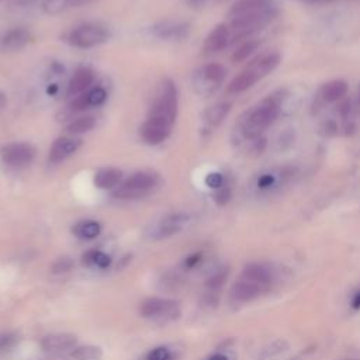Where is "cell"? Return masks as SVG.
Masks as SVG:
<instances>
[{
    "label": "cell",
    "mask_w": 360,
    "mask_h": 360,
    "mask_svg": "<svg viewBox=\"0 0 360 360\" xmlns=\"http://www.w3.org/2000/svg\"><path fill=\"white\" fill-rule=\"evenodd\" d=\"M281 93L269 95L260 103L245 112L238 121V133L246 141H255L276 121L280 113Z\"/></svg>",
    "instance_id": "6da1fadb"
},
{
    "label": "cell",
    "mask_w": 360,
    "mask_h": 360,
    "mask_svg": "<svg viewBox=\"0 0 360 360\" xmlns=\"http://www.w3.org/2000/svg\"><path fill=\"white\" fill-rule=\"evenodd\" d=\"M277 15L276 8H270L266 11L246 13L238 18L231 19V44L239 40H244L253 33L262 30L266 25H269Z\"/></svg>",
    "instance_id": "7a4b0ae2"
},
{
    "label": "cell",
    "mask_w": 360,
    "mask_h": 360,
    "mask_svg": "<svg viewBox=\"0 0 360 360\" xmlns=\"http://www.w3.org/2000/svg\"><path fill=\"white\" fill-rule=\"evenodd\" d=\"M158 175L148 172H137L128 179H126L123 183H120L113 192V196L121 200L140 199L149 194L158 186Z\"/></svg>",
    "instance_id": "3957f363"
},
{
    "label": "cell",
    "mask_w": 360,
    "mask_h": 360,
    "mask_svg": "<svg viewBox=\"0 0 360 360\" xmlns=\"http://www.w3.org/2000/svg\"><path fill=\"white\" fill-rule=\"evenodd\" d=\"M178 106H179V100H178L176 85L168 79L161 85L158 96L151 107L149 116L162 119L175 124L176 116H178Z\"/></svg>",
    "instance_id": "277c9868"
},
{
    "label": "cell",
    "mask_w": 360,
    "mask_h": 360,
    "mask_svg": "<svg viewBox=\"0 0 360 360\" xmlns=\"http://www.w3.org/2000/svg\"><path fill=\"white\" fill-rule=\"evenodd\" d=\"M110 34L105 26L96 23H85L74 29L68 36V43L72 47L88 50L105 44Z\"/></svg>",
    "instance_id": "5b68a950"
},
{
    "label": "cell",
    "mask_w": 360,
    "mask_h": 360,
    "mask_svg": "<svg viewBox=\"0 0 360 360\" xmlns=\"http://www.w3.org/2000/svg\"><path fill=\"white\" fill-rule=\"evenodd\" d=\"M227 69L221 64H208L194 75V88L200 95H211L224 82Z\"/></svg>",
    "instance_id": "8992f818"
},
{
    "label": "cell",
    "mask_w": 360,
    "mask_h": 360,
    "mask_svg": "<svg viewBox=\"0 0 360 360\" xmlns=\"http://www.w3.org/2000/svg\"><path fill=\"white\" fill-rule=\"evenodd\" d=\"M140 312L144 318L161 319V321H175L180 315V307L178 302L164 298H148L141 307Z\"/></svg>",
    "instance_id": "52a82bcc"
},
{
    "label": "cell",
    "mask_w": 360,
    "mask_h": 360,
    "mask_svg": "<svg viewBox=\"0 0 360 360\" xmlns=\"http://www.w3.org/2000/svg\"><path fill=\"white\" fill-rule=\"evenodd\" d=\"M0 156L4 164L11 168H25L34 161L36 149L27 142H13L2 148Z\"/></svg>",
    "instance_id": "ba28073f"
},
{
    "label": "cell",
    "mask_w": 360,
    "mask_h": 360,
    "mask_svg": "<svg viewBox=\"0 0 360 360\" xmlns=\"http://www.w3.org/2000/svg\"><path fill=\"white\" fill-rule=\"evenodd\" d=\"M173 124L166 120L148 116L145 123L141 126V138L148 145H159L168 140L172 133Z\"/></svg>",
    "instance_id": "9c48e42d"
},
{
    "label": "cell",
    "mask_w": 360,
    "mask_h": 360,
    "mask_svg": "<svg viewBox=\"0 0 360 360\" xmlns=\"http://www.w3.org/2000/svg\"><path fill=\"white\" fill-rule=\"evenodd\" d=\"M294 171L290 168H277V169H270L267 172H263L258 175L255 179V187L262 192V193H269L276 189H280L281 185L287 183L294 175Z\"/></svg>",
    "instance_id": "30bf717a"
},
{
    "label": "cell",
    "mask_w": 360,
    "mask_h": 360,
    "mask_svg": "<svg viewBox=\"0 0 360 360\" xmlns=\"http://www.w3.org/2000/svg\"><path fill=\"white\" fill-rule=\"evenodd\" d=\"M190 221V215L186 213H176L162 218L151 231L152 238L162 239L179 234Z\"/></svg>",
    "instance_id": "8fae6325"
},
{
    "label": "cell",
    "mask_w": 360,
    "mask_h": 360,
    "mask_svg": "<svg viewBox=\"0 0 360 360\" xmlns=\"http://www.w3.org/2000/svg\"><path fill=\"white\" fill-rule=\"evenodd\" d=\"M190 26L182 22H172L165 20L154 25L151 27V33L154 37L164 40V41H179L189 36Z\"/></svg>",
    "instance_id": "7c38bea8"
},
{
    "label": "cell",
    "mask_w": 360,
    "mask_h": 360,
    "mask_svg": "<svg viewBox=\"0 0 360 360\" xmlns=\"http://www.w3.org/2000/svg\"><path fill=\"white\" fill-rule=\"evenodd\" d=\"M78 345V338L72 333H53L44 336L41 340V347L50 354L69 353Z\"/></svg>",
    "instance_id": "4fadbf2b"
},
{
    "label": "cell",
    "mask_w": 360,
    "mask_h": 360,
    "mask_svg": "<svg viewBox=\"0 0 360 360\" xmlns=\"http://www.w3.org/2000/svg\"><path fill=\"white\" fill-rule=\"evenodd\" d=\"M82 147V141L74 137L58 138L50 148L48 159L51 164H61L69 156H72Z\"/></svg>",
    "instance_id": "5bb4252c"
},
{
    "label": "cell",
    "mask_w": 360,
    "mask_h": 360,
    "mask_svg": "<svg viewBox=\"0 0 360 360\" xmlns=\"http://www.w3.org/2000/svg\"><path fill=\"white\" fill-rule=\"evenodd\" d=\"M107 100V92L98 86L93 88L76 98H74V100L69 103V110L71 112H85L91 107H99L102 105H105V102Z\"/></svg>",
    "instance_id": "9a60e30c"
},
{
    "label": "cell",
    "mask_w": 360,
    "mask_h": 360,
    "mask_svg": "<svg viewBox=\"0 0 360 360\" xmlns=\"http://www.w3.org/2000/svg\"><path fill=\"white\" fill-rule=\"evenodd\" d=\"M267 290L251 280L239 277L238 281L232 286L231 297L236 302H251L256 300L259 295L266 293Z\"/></svg>",
    "instance_id": "2e32d148"
},
{
    "label": "cell",
    "mask_w": 360,
    "mask_h": 360,
    "mask_svg": "<svg viewBox=\"0 0 360 360\" xmlns=\"http://www.w3.org/2000/svg\"><path fill=\"white\" fill-rule=\"evenodd\" d=\"M231 44V30L225 25H218L207 36L203 50L206 54H218Z\"/></svg>",
    "instance_id": "e0dca14e"
},
{
    "label": "cell",
    "mask_w": 360,
    "mask_h": 360,
    "mask_svg": "<svg viewBox=\"0 0 360 360\" xmlns=\"http://www.w3.org/2000/svg\"><path fill=\"white\" fill-rule=\"evenodd\" d=\"M32 34L23 27H16L9 30L2 39H0V50L6 53H16L29 46Z\"/></svg>",
    "instance_id": "ac0fdd59"
},
{
    "label": "cell",
    "mask_w": 360,
    "mask_h": 360,
    "mask_svg": "<svg viewBox=\"0 0 360 360\" xmlns=\"http://www.w3.org/2000/svg\"><path fill=\"white\" fill-rule=\"evenodd\" d=\"M280 60L281 58L277 53H263L248 65V69H251L259 79H263L279 67Z\"/></svg>",
    "instance_id": "d6986e66"
},
{
    "label": "cell",
    "mask_w": 360,
    "mask_h": 360,
    "mask_svg": "<svg viewBox=\"0 0 360 360\" xmlns=\"http://www.w3.org/2000/svg\"><path fill=\"white\" fill-rule=\"evenodd\" d=\"M241 277L251 280L262 287H265L266 290L270 288L272 283H273V272L270 267H267L263 263H251L248 265L244 270Z\"/></svg>",
    "instance_id": "ffe728a7"
},
{
    "label": "cell",
    "mask_w": 360,
    "mask_h": 360,
    "mask_svg": "<svg viewBox=\"0 0 360 360\" xmlns=\"http://www.w3.org/2000/svg\"><path fill=\"white\" fill-rule=\"evenodd\" d=\"M93 82H95L93 71L89 68H81L71 78L67 93L71 98H76V96L85 93L93 85Z\"/></svg>",
    "instance_id": "44dd1931"
},
{
    "label": "cell",
    "mask_w": 360,
    "mask_h": 360,
    "mask_svg": "<svg viewBox=\"0 0 360 360\" xmlns=\"http://www.w3.org/2000/svg\"><path fill=\"white\" fill-rule=\"evenodd\" d=\"M274 8L273 0H238L234 6H231L228 16L229 19L252 13V12H259V11H266Z\"/></svg>",
    "instance_id": "7402d4cb"
},
{
    "label": "cell",
    "mask_w": 360,
    "mask_h": 360,
    "mask_svg": "<svg viewBox=\"0 0 360 360\" xmlns=\"http://www.w3.org/2000/svg\"><path fill=\"white\" fill-rule=\"evenodd\" d=\"M121 180H123V172L114 168L100 169L95 175V185L103 190L117 187L121 183Z\"/></svg>",
    "instance_id": "603a6c76"
},
{
    "label": "cell",
    "mask_w": 360,
    "mask_h": 360,
    "mask_svg": "<svg viewBox=\"0 0 360 360\" xmlns=\"http://www.w3.org/2000/svg\"><path fill=\"white\" fill-rule=\"evenodd\" d=\"M258 81H260L251 69H245L242 71L238 76H235L231 84L227 88V93L228 95H239L246 92L248 89H251Z\"/></svg>",
    "instance_id": "cb8c5ba5"
},
{
    "label": "cell",
    "mask_w": 360,
    "mask_h": 360,
    "mask_svg": "<svg viewBox=\"0 0 360 360\" xmlns=\"http://www.w3.org/2000/svg\"><path fill=\"white\" fill-rule=\"evenodd\" d=\"M347 93V84L345 81H332L325 84L319 91V98L324 103H333L343 99Z\"/></svg>",
    "instance_id": "d4e9b609"
},
{
    "label": "cell",
    "mask_w": 360,
    "mask_h": 360,
    "mask_svg": "<svg viewBox=\"0 0 360 360\" xmlns=\"http://www.w3.org/2000/svg\"><path fill=\"white\" fill-rule=\"evenodd\" d=\"M232 109V105L228 103V102H220V103H215L211 107H208L204 113V121L210 126V127H217L220 126L225 119L227 116L229 114Z\"/></svg>",
    "instance_id": "484cf974"
},
{
    "label": "cell",
    "mask_w": 360,
    "mask_h": 360,
    "mask_svg": "<svg viewBox=\"0 0 360 360\" xmlns=\"http://www.w3.org/2000/svg\"><path fill=\"white\" fill-rule=\"evenodd\" d=\"M100 232H102V225L98 221H93V220L79 221L72 228V234L76 238L85 239V241H91V239L98 238L100 235Z\"/></svg>",
    "instance_id": "4316f807"
},
{
    "label": "cell",
    "mask_w": 360,
    "mask_h": 360,
    "mask_svg": "<svg viewBox=\"0 0 360 360\" xmlns=\"http://www.w3.org/2000/svg\"><path fill=\"white\" fill-rule=\"evenodd\" d=\"M102 359H103L102 347L93 346V345L75 347L65 357V360H102Z\"/></svg>",
    "instance_id": "83f0119b"
},
{
    "label": "cell",
    "mask_w": 360,
    "mask_h": 360,
    "mask_svg": "<svg viewBox=\"0 0 360 360\" xmlns=\"http://www.w3.org/2000/svg\"><path fill=\"white\" fill-rule=\"evenodd\" d=\"M95 126H96V119L93 116H82V117L72 120L67 126V131L74 135H81V134H86V133L92 131L95 128Z\"/></svg>",
    "instance_id": "f1b7e54d"
},
{
    "label": "cell",
    "mask_w": 360,
    "mask_h": 360,
    "mask_svg": "<svg viewBox=\"0 0 360 360\" xmlns=\"http://www.w3.org/2000/svg\"><path fill=\"white\" fill-rule=\"evenodd\" d=\"M84 263L98 269H106L112 263V258L102 251H89L84 255Z\"/></svg>",
    "instance_id": "f546056e"
},
{
    "label": "cell",
    "mask_w": 360,
    "mask_h": 360,
    "mask_svg": "<svg viewBox=\"0 0 360 360\" xmlns=\"http://www.w3.org/2000/svg\"><path fill=\"white\" fill-rule=\"evenodd\" d=\"M259 41L258 40H248V41H245L242 46H239L235 51H234V54H232V57H231V61L234 62V64H239V62H244V61H246L258 48H259Z\"/></svg>",
    "instance_id": "4dcf8cb0"
},
{
    "label": "cell",
    "mask_w": 360,
    "mask_h": 360,
    "mask_svg": "<svg viewBox=\"0 0 360 360\" xmlns=\"http://www.w3.org/2000/svg\"><path fill=\"white\" fill-rule=\"evenodd\" d=\"M228 269H220L217 270L214 274H211L208 279H207V283H206V287L210 290V291H217L218 288H221L224 286V283L227 281L228 279Z\"/></svg>",
    "instance_id": "1f68e13d"
},
{
    "label": "cell",
    "mask_w": 360,
    "mask_h": 360,
    "mask_svg": "<svg viewBox=\"0 0 360 360\" xmlns=\"http://www.w3.org/2000/svg\"><path fill=\"white\" fill-rule=\"evenodd\" d=\"M71 8V0H44L43 9L47 15H58Z\"/></svg>",
    "instance_id": "d6a6232c"
},
{
    "label": "cell",
    "mask_w": 360,
    "mask_h": 360,
    "mask_svg": "<svg viewBox=\"0 0 360 360\" xmlns=\"http://www.w3.org/2000/svg\"><path fill=\"white\" fill-rule=\"evenodd\" d=\"M171 359H172L171 350L166 346H159L151 350L145 360H171Z\"/></svg>",
    "instance_id": "836d02e7"
},
{
    "label": "cell",
    "mask_w": 360,
    "mask_h": 360,
    "mask_svg": "<svg viewBox=\"0 0 360 360\" xmlns=\"http://www.w3.org/2000/svg\"><path fill=\"white\" fill-rule=\"evenodd\" d=\"M206 185L214 190H218L221 189L224 185H225V180H224V176L218 172H213V173H208L207 178H206Z\"/></svg>",
    "instance_id": "e575fe53"
},
{
    "label": "cell",
    "mask_w": 360,
    "mask_h": 360,
    "mask_svg": "<svg viewBox=\"0 0 360 360\" xmlns=\"http://www.w3.org/2000/svg\"><path fill=\"white\" fill-rule=\"evenodd\" d=\"M72 267H74L72 259H69V258H61V259H58V260L54 263V266H53V273H55V274L67 273V272H69Z\"/></svg>",
    "instance_id": "d590c367"
},
{
    "label": "cell",
    "mask_w": 360,
    "mask_h": 360,
    "mask_svg": "<svg viewBox=\"0 0 360 360\" xmlns=\"http://www.w3.org/2000/svg\"><path fill=\"white\" fill-rule=\"evenodd\" d=\"M214 199H215L217 204H220V206L227 204V203L231 200V189H229L227 185H224L221 189L217 190Z\"/></svg>",
    "instance_id": "8d00e7d4"
},
{
    "label": "cell",
    "mask_w": 360,
    "mask_h": 360,
    "mask_svg": "<svg viewBox=\"0 0 360 360\" xmlns=\"http://www.w3.org/2000/svg\"><path fill=\"white\" fill-rule=\"evenodd\" d=\"M201 260V255L200 253H194L192 256H189L186 260H185V267L186 269H193L194 266H197Z\"/></svg>",
    "instance_id": "74e56055"
},
{
    "label": "cell",
    "mask_w": 360,
    "mask_h": 360,
    "mask_svg": "<svg viewBox=\"0 0 360 360\" xmlns=\"http://www.w3.org/2000/svg\"><path fill=\"white\" fill-rule=\"evenodd\" d=\"M15 342V335H2L0 336V349H5L9 347L11 345H13Z\"/></svg>",
    "instance_id": "f35d334b"
},
{
    "label": "cell",
    "mask_w": 360,
    "mask_h": 360,
    "mask_svg": "<svg viewBox=\"0 0 360 360\" xmlns=\"http://www.w3.org/2000/svg\"><path fill=\"white\" fill-rule=\"evenodd\" d=\"M300 2L305 5H328V4L338 2V0H300Z\"/></svg>",
    "instance_id": "ab89813d"
},
{
    "label": "cell",
    "mask_w": 360,
    "mask_h": 360,
    "mask_svg": "<svg viewBox=\"0 0 360 360\" xmlns=\"http://www.w3.org/2000/svg\"><path fill=\"white\" fill-rule=\"evenodd\" d=\"M352 308L353 309H360V290L356 291L353 298H352Z\"/></svg>",
    "instance_id": "60d3db41"
},
{
    "label": "cell",
    "mask_w": 360,
    "mask_h": 360,
    "mask_svg": "<svg viewBox=\"0 0 360 360\" xmlns=\"http://www.w3.org/2000/svg\"><path fill=\"white\" fill-rule=\"evenodd\" d=\"M91 2H93V0H71V8H79V6L91 4Z\"/></svg>",
    "instance_id": "b9f144b4"
},
{
    "label": "cell",
    "mask_w": 360,
    "mask_h": 360,
    "mask_svg": "<svg viewBox=\"0 0 360 360\" xmlns=\"http://www.w3.org/2000/svg\"><path fill=\"white\" fill-rule=\"evenodd\" d=\"M8 106V98L5 93L0 92V113H2Z\"/></svg>",
    "instance_id": "7bdbcfd3"
},
{
    "label": "cell",
    "mask_w": 360,
    "mask_h": 360,
    "mask_svg": "<svg viewBox=\"0 0 360 360\" xmlns=\"http://www.w3.org/2000/svg\"><path fill=\"white\" fill-rule=\"evenodd\" d=\"M189 4H190L192 6H194V8H200V6H203V5L207 4V0H189Z\"/></svg>",
    "instance_id": "ee69618b"
},
{
    "label": "cell",
    "mask_w": 360,
    "mask_h": 360,
    "mask_svg": "<svg viewBox=\"0 0 360 360\" xmlns=\"http://www.w3.org/2000/svg\"><path fill=\"white\" fill-rule=\"evenodd\" d=\"M207 360H228V357L225 354H221V353H215L213 356H210Z\"/></svg>",
    "instance_id": "f6af8a7d"
},
{
    "label": "cell",
    "mask_w": 360,
    "mask_h": 360,
    "mask_svg": "<svg viewBox=\"0 0 360 360\" xmlns=\"http://www.w3.org/2000/svg\"><path fill=\"white\" fill-rule=\"evenodd\" d=\"M356 106H357L359 110H360V86H359V89H357V95H356Z\"/></svg>",
    "instance_id": "bcb514c9"
},
{
    "label": "cell",
    "mask_w": 360,
    "mask_h": 360,
    "mask_svg": "<svg viewBox=\"0 0 360 360\" xmlns=\"http://www.w3.org/2000/svg\"><path fill=\"white\" fill-rule=\"evenodd\" d=\"M342 360H359V359H342Z\"/></svg>",
    "instance_id": "7dc6e473"
}]
</instances>
